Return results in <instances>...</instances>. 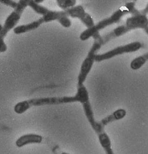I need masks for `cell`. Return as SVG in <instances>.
<instances>
[{
  "instance_id": "obj_1",
  "label": "cell",
  "mask_w": 148,
  "mask_h": 154,
  "mask_svg": "<svg viewBox=\"0 0 148 154\" xmlns=\"http://www.w3.org/2000/svg\"><path fill=\"white\" fill-rule=\"evenodd\" d=\"M31 8L36 14H41L43 16L39 19L30 23L27 24L20 25L14 28L15 34L20 35L29 31L35 30L39 28L43 24L57 20L64 28H69L72 25V22L67 16L65 11H53L31 0L28 4Z\"/></svg>"
},
{
  "instance_id": "obj_2",
  "label": "cell",
  "mask_w": 148,
  "mask_h": 154,
  "mask_svg": "<svg viewBox=\"0 0 148 154\" xmlns=\"http://www.w3.org/2000/svg\"><path fill=\"white\" fill-rule=\"evenodd\" d=\"M89 101V95L87 90L84 85L78 86L76 95L73 97H46L31 99L18 102L14 106V112L21 114L27 111L33 106L44 105H55L74 102H80L82 104Z\"/></svg>"
},
{
  "instance_id": "obj_3",
  "label": "cell",
  "mask_w": 148,
  "mask_h": 154,
  "mask_svg": "<svg viewBox=\"0 0 148 154\" xmlns=\"http://www.w3.org/2000/svg\"><path fill=\"white\" fill-rule=\"evenodd\" d=\"M94 40L92 48L89 51L87 56L82 63L80 70L78 76V86L83 85L89 73L92 69L93 63L95 62L96 53L103 45L102 36L99 33L93 36Z\"/></svg>"
},
{
  "instance_id": "obj_4",
  "label": "cell",
  "mask_w": 148,
  "mask_h": 154,
  "mask_svg": "<svg viewBox=\"0 0 148 154\" xmlns=\"http://www.w3.org/2000/svg\"><path fill=\"white\" fill-rule=\"evenodd\" d=\"M130 14V12L126 7L123 9H122L121 8V9H119L117 11H116L109 17L99 21L97 24H94L92 27L87 28L85 29L79 36L80 39L82 41L88 40L90 38L93 37V35H95L97 33H99V31H101V29L115 23H118L124 14Z\"/></svg>"
},
{
  "instance_id": "obj_5",
  "label": "cell",
  "mask_w": 148,
  "mask_h": 154,
  "mask_svg": "<svg viewBox=\"0 0 148 154\" xmlns=\"http://www.w3.org/2000/svg\"><path fill=\"white\" fill-rule=\"evenodd\" d=\"M142 48V44L140 42H134L128 43L126 45L119 46L115 49L106 52L101 54H96L95 61L101 62L104 60H109L115 56L121 55L124 53H133L138 51Z\"/></svg>"
},
{
  "instance_id": "obj_6",
  "label": "cell",
  "mask_w": 148,
  "mask_h": 154,
  "mask_svg": "<svg viewBox=\"0 0 148 154\" xmlns=\"http://www.w3.org/2000/svg\"><path fill=\"white\" fill-rule=\"evenodd\" d=\"M21 14L14 11L6 19L2 28L0 31V53H4L7 50V46L4 39L8 33L15 27L21 19Z\"/></svg>"
},
{
  "instance_id": "obj_7",
  "label": "cell",
  "mask_w": 148,
  "mask_h": 154,
  "mask_svg": "<svg viewBox=\"0 0 148 154\" xmlns=\"http://www.w3.org/2000/svg\"><path fill=\"white\" fill-rule=\"evenodd\" d=\"M65 12L68 17L79 19L87 28L92 27L95 24L92 16L86 12L84 8L82 5H75L65 10Z\"/></svg>"
},
{
  "instance_id": "obj_8",
  "label": "cell",
  "mask_w": 148,
  "mask_h": 154,
  "mask_svg": "<svg viewBox=\"0 0 148 154\" xmlns=\"http://www.w3.org/2000/svg\"><path fill=\"white\" fill-rule=\"evenodd\" d=\"M125 26L130 31L132 29L137 28L145 29L148 27V18L147 14H143L139 11V12L127 18Z\"/></svg>"
},
{
  "instance_id": "obj_9",
  "label": "cell",
  "mask_w": 148,
  "mask_h": 154,
  "mask_svg": "<svg viewBox=\"0 0 148 154\" xmlns=\"http://www.w3.org/2000/svg\"><path fill=\"white\" fill-rule=\"evenodd\" d=\"M83 110L85 112V116L90 123L93 129L97 133L98 136L105 133L104 127L105 126L103 124L100 122H97L95 119L94 113L92 110V106L90 103V101L86 102L82 104Z\"/></svg>"
},
{
  "instance_id": "obj_10",
  "label": "cell",
  "mask_w": 148,
  "mask_h": 154,
  "mask_svg": "<svg viewBox=\"0 0 148 154\" xmlns=\"http://www.w3.org/2000/svg\"><path fill=\"white\" fill-rule=\"evenodd\" d=\"M43 137L37 134L30 133L21 136L16 141V146L19 148L30 144H39L43 141Z\"/></svg>"
},
{
  "instance_id": "obj_11",
  "label": "cell",
  "mask_w": 148,
  "mask_h": 154,
  "mask_svg": "<svg viewBox=\"0 0 148 154\" xmlns=\"http://www.w3.org/2000/svg\"><path fill=\"white\" fill-rule=\"evenodd\" d=\"M129 31H130L127 28V27L125 26V24L118 26L117 28L114 29L113 31H112L111 32H109L108 34H106L104 36H102L103 45L113 38L119 37L122 35H124L125 34H126Z\"/></svg>"
},
{
  "instance_id": "obj_12",
  "label": "cell",
  "mask_w": 148,
  "mask_h": 154,
  "mask_svg": "<svg viewBox=\"0 0 148 154\" xmlns=\"http://www.w3.org/2000/svg\"><path fill=\"white\" fill-rule=\"evenodd\" d=\"M148 60V53L146 54L138 57L133 60L130 63V67L133 70H138L146 63Z\"/></svg>"
},
{
  "instance_id": "obj_13",
  "label": "cell",
  "mask_w": 148,
  "mask_h": 154,
  "mask_svg": "<svg viewBox=\"0 0 148 154\" xmlns=\"http://www.w3.org/2000/svg\"><path fill=\"white\" fill-rule=\"evenodd\" d=\"M57 6L63 11L74 7L77 4V0H56Z\"/></svg>"
},
{
  "instance_id": "obj_14",
  "label": "cell",
  "mask_w": 148,
  "mask_h": 154,
  "mask_svg": "<svg viewBox=\"0 0 148 154\" xmlns=\"http://www.w3.org/2000/svg\"><path fill=\"white\" fill-rule=\"evenodd\" d=\"M31 0H19L17 4V6L14 10L22 14L24 9L28 7V4Z\"/></svg>"
},
{
  "instance_id": "obj_15",
  "label": "cell",
  "mask_w": 148,
  "mask_h": 154,
  "mask_svg": "<svg viewBox=\"0 0 148 154\" xmlns=\"http://www.w3.org/2000/svg\"><path fill=\"white\" fill-rule=\"evenodd\" d=\"M113 114L116 120H119L123 119L126 116V112L125 110L120 109L113 112Z\"/></svg>"
},
{
  "instance_id": "obj_16",
  "label": "cell",
  "mask_w": 148,
  "mask_h": 154,
  "mask_svg": "<svg viewBox=\"0 0 148 154\" xmlns=\"http://www.w3.org/2000/svg\"><path fill=\"white\" fill-rule=\"evenodd\" d=\"M0 3L14 9L16 7L17 4V2L13 0H0Z\"/></svg>"
},
{
  "instance_id": "obj_17",
  "label": "cell",
  "mask_w": 148,
  "mask_h": 154,
  "mask_svg": "<svg viewBox=\"0 0 148 154\" xmlns=\"http://www.w3.org/2000/svg\"><path fill=\"white\" fill-rule=\"evenodd\" d=\"M115 121H116V120L115 119V117H114V116H113V114H112L111 115H109V116L106 117L105 118H104V119H102L101 121V122L103 124V125L104 126H106L109 123H111V122Z\"/></svg>"
},
{
  "instance_id": "obj_18",
  "label": "cell",
  "mask_w": 148,
  "mask_h": 154,
  "mask_svg": "<svg viewBox=\"0 0 148 154\" xmlns=\"http://www.w3.org/2000/svg\"><path fill=\"white\" fill-rule=\"evenodd\" d=\"M34 1H35V2H36V3H38V4H41V3H43V2L45 1V0H34Z\"/></svg>"
},
{
  "instance_id": "obj_19",
  "label": "cell",
  "mask_w": 148,
  "mask_h": 154,
  "mask_svg": "<svg viewBox=\"0 0 148 154\" xmlns=\"http://www.w3.org/2000/svg\"><path fill=\"white\" fill-rule=\"evenodd\" d=\"M2 26L0 24V31H1V29H2Z\"/></svg>"
}]
</instances>
